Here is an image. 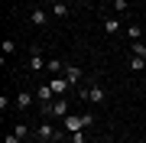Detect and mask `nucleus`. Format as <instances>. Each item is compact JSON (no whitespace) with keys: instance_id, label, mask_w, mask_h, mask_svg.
Listing matches in <instances>:
<instances>
[{"instance_id":"1","label":"nucleus","mask_w":146,"mask_h":143,"mask_svg":"<svg viewBox=\"0 0 146 143\" xmlns=\"http://www.w3.org/2000/svg\"><path fill=\"white\" fill-rule=\"evenodd\" d=\"M94 124V114H68L65 120H62V127L68 130V133H78V130H84V127H91Z\"/></svg>"},{"instance_id":"2","label":"nucleus","mask_w":146,"mask_h":143,"mask_svg":"<svg viewBox=\"0 0 146 143\" xmlns=\"http://www.w3.org/2000/svg\"><path fill=\"white\" fill-rule=\"evenodd\" d=\"M58 140H62V130H55L49 120H46V124H39L36 133H33V143H58Z\"/></svg>"},{"instance_id":"3","label":"nucleus","mask_w":146,"mask_h":143,"mask_svg":"<svg viewBox=\"0 0 146 143\" xmlns=\"http://www.w3.org/2000/svg\"><path fill=\"white\" fill-rule=\"evenodd\" d=\"M107 101V91L98 78H88V104H104Z\"/></svg>"},{"instance_id":"4","label":"nucleus","mask_w":146,"mask_h":143,"mask_svg":"<svg viewBox=\"0 0 146 143\" xmlns=\"http://www.w3.org/2000/svg\"><path fill=\"white\" fill-rule=\"evenodd\" d=\"M42 114H46V117H55V120H65V117H68V98L52 101L49 107H42Z\"/></svg>"},{"instance_id":"5","label":"nucleus","mask_w":146,"mask_h":143,"mask_svg":"<svg viewBox=\"0 0 146 143\" xmlns=\"http://www.w3.org/2000/svg\"><path fill=\"white\" fill-rule=\"evenodd\" d=\"M49 85H52V91H55V98H65L68 91H72V81H68L65 75H52V81H49Z\"/></svg>"},{"instance_id":"6","label":"nucleus","mask_w":146,"mask_h":143,"mask_svg":"<svg viewBox=\"0 0 146 143\" xmlns=\"http://www.w3.org/2000/svg\"><path fill=\"white\" fill-rule=\"evenodd\" d=\"M36 101H39V107H49V104L55 101V91H52V85H49V81L36 88Z\"/></svg>"},{"instance_id":"7","label":"nucleus","mask_w":146,"mask_h":143,"mask_svg":"<svg viewBox=\"0 0 146 143\" xmlns=\"http://www.w3.org/2000/svg\"><path fill=\"white\" fill-rule=\"evenodd\" d=\"M65 78L72 81V88H81L84 81H81V69L78 65H65Z\"/></svg>"},{"instance_id":"8","label":"nucleus","mask_w":146,"mask_h":143,"mask_svg":"<svg viewBox=\"0 0 146 143\" xmlns=\"http://www.w3.org/2000/svg\"><path fill=\"white\" fill-rule=\"evenodd\" d=\"M29 69H33V72H42V69H46V59H42L39 46H33V55H29Z\"/></svg>"},{"instance_id":"9","label":"nucleus","mask_w":146,"mask_h":143,"mask_svg":"<svg viewBox=\"0 0 146 143\" xmlns=\"http://www.w3.org/2000/svg\"><path fill=\"white\" fill-rule=\"evenodd\" d=\"M29 104H33V91H20L16 94V111H29Z\"/></svg>"},{"instance_id":"10","label":"nucleus","mask_w":146,"mask_h":143,"mask_svg":"<svg viewBox=\"0 0 146 143\" xmlns=\"http://www.w3.org/2000/svg\"><path fill=\"white\" fill-rule=\"evenodd\" d=\"M120 29H123V23H120L117 16H104V33L114 36V33H120Z\"/></svg>"},{"instance_id":"11","label":"nucleus","mask_w":146,"mask_h":143,"mask_svg":"<svg viewBox=\"0 0 146 143\" xmlns=\"http://www.w3.org/2000/svg\"><path fill=\"white\" fill-rule=\"evenodd\" d=\"M46 72H52V75H65V62H58V59H49V62H46Z\"/></svg>"},{"instance_id":"12","label":"nucleus","mask_w":146,"mask_h":143,"mask_svg":"<svg viewBox=\"0 0 146 143\" xmlns=\"http://www.w3.org/2000/svg\"><path fill=\"white\" fill-rule=\"evenodd\" d=\"M127 36H130L133 43H140V39H143V26H140V23H130V26H127Z\"/></svg>"},{"instance_id":"13","label":"nucleus","mask_w":146,"mask_h":143,"mask_svg":"<svg viewBox=\"0 0 146 143\" xmlns=\"http://www.w3.org/2000/svg\"><path fill=\"white\" fill-rule=\"evenodd\" d=\"M52 16H55V20H65V16H68V3H62V0L52 3Z\"/></svg>"},{"instance_id":"14","label":"nucleus","mask_w":146,"mask_h":143,"mask_svg":"<svg viewBox=\"0 0 146 143\" xmlns=\"http://www.w3.org/2000/svg\"><path fill=\"white\" fill-rule=\"evenodd\" d=\"M130 72H146V59L143 55H130Z\"/></svg>"},{"instance_id":"15","label":"nucleus","mask_w":146,"mask_h":143,"mask_svg":"<svg viewBox=\"0 0 146 143\" xmlns=\"http://www.w3.org/2000/svg\"><path fill=\"white\" fill-rule=\"evenodd\" d=\"M13 133H16V137H23V140H29V124H26V120L13 124Z\"/></svg>"},{"instance_id":"16","label":"nucleus","mask_w":146,"mask_h":143,"mask_svg":"<svg viewBox=\"0 0 146 143\" xmlns=\"http://www.w3.org/2000/svg\"><path fill=\"white\" fill-rule=\"evenodd\" d=\"M13 49H16L13 39H3V43H0V52H3V59H7V55H13Z\"/></svg>"},{"instance_id":"17","label":"nucleus","mask_w":146,"mask_h":143,"mask_svg":"<svg viewBox=\"0 0 146 143\" xmlns=\"http://www.w3.org/2000/svg\"><path fill=\"white\" fill-rule=\"evenodd\" d=\"M46 13H42V10H33V26H46Z\"/></svg>"},{"instance_id":"18","label":"nucleus","mask_w":146,"mask_h":143,"mask_svg":"<svg viewBox=\"0 0 146 143\" xmlns=\"http://www.w3.org/2000/svg\"><path fill=\"white\" fill-rule=\"evenodd\" d=\"M114 10H117V13H127V10H130V3H127V0H114Z\"/></svg>"},{"instance_id":"19","label":"nucleus","mask_w":146,"mask_h":143,"mask_svg":"<svg viewBox=\"0 0 146 143\" xmlns=\"http://www.w3.org/2000/svg\"><path fill=\"white\" fill-rule=\"evenodd\" d=\"M133 55H143L146 59V43H133Z\"/></svg>"},{"instance_id":"20","label":"nucleus","mask_w":146,"mask_h":143,"mask_svg":"<svg viewBox=\"0 0 146 143\" xmlns=\"http://www.w3.org/2000/svg\"><path fill=\"white\" fill-rule=\"evenodd\" d=\"M68 143H84V130H78V133H72V137H68Z\"/></svg>"},{"instance_id":"21","label":"nucleus","mask_w":146,"mask_h":143,"mask_svg":"<svg viewBox=\"0 0 146 143\" xmlns=\"http://www.w3.org/2000/svg\"><path fill=\"white\" fill-rule=\"evenodd\" d=\"M3 143H23V137H16V133L10 130V133H7V137H3Z\"/></svg>"},{"instance_id":"22","label":"nucleus","mask_w":146,"mask_h":143,"mask_svg":"<svg viewBox=\"0 0 146 143\" xmlns=\"http://www.w3.org/2000/svg\"><path fill=\"white\" fill-rule=\"evenodd\" d=\"M107 143H110V140H107Z\"/></svg>"}]
</instances>
